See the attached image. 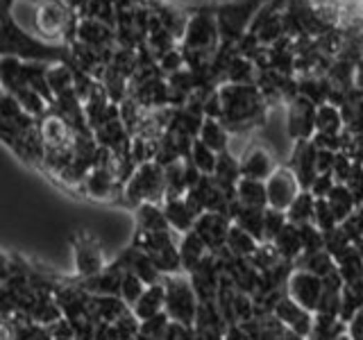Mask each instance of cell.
<instances>
[{"label": "cell", "instance_id": "22", "mask_svg": "<svg viewBox=\"0 0 363 340\" xmlns=\"http://www.w3.org/2000/svg\"><path fill=\"white\" fill-rule=\"evenodd\" d=\"M143 288H145V283L136 277V275H132V272H123V279H121V288H118V298L128 304V309L130 306L139 300V295L143 293Z\"/></svg>", "mask_w": 363, "mask_h": 340}, {"label": "cell", "instance_id": "5", "mask_svg": "<svg viewBox=\"0 0 363 340\" xmlns=\"http://www.w3.org/2000/svg\"><path fill=\"white\" fill-rule=\"evenodd\" d=\"M264 184H266L268 209H277V211H286L291 207V202L302 191L298 177L293 175L291 168H277Z\"/></svg>", "mask_w": 363, "mask_h": 340}, {"label": "cell", "instance_id": "31", "mask_svg": "<svg viewBox=\"0 0 363 340\" xmlns=\"http://www.w3.org/2000/svg\"><path fill=\"white\" fill-rule=\"evenodd\" d=\"M284 340H306V338H302V336H298V334H293V332H289V329H286V334H284Z\"/></svg>", "mask_w": 363, "mask_h": 340}, {"label": "cell", "instance_id": "6", "mask_svg": "<svg viewBox=\"0 0 363 340\" xmlns=\"http://www.w3.org/2000/svg\"><path fill=\"white\" fill-rule=\"evenodd\" d=\"M230 225H232V220L227 218V215L204 211L198 215L196 222H193V232L200 236V241L207 245L209 252H218L220 247H225Z\"/></svg>", "mask_w": 363, "mask_h": 340}, {"label": "cell", "instance_id": "12", "mask_svg": "<svg viewBox=\"0 0 363 340\" xmlns=\"http://www.w3.org/2000/svg\"><path fill=\"white\" fill-rule=\"evenodd\" d=\"M234 198L238 204L250 209H266L268 202H266V184L264 181H257V179H247L241 177L236 181L234 186Z\"/></svg>", "mask_w": 363, "mask_h": 340}, {"label": "cell", "instance_id": "27", "mask_svg": "<svg viewBox=\"0 0 363 340\" xmlns=\"http://www.w3.org/2000/svg\"><path fill=\"white\" fill-rule=\"evenodd\" d=\"M311 225L318 227V230H320L323 234L329 232V230H334V227H338V222H336V218H334V213H332V209H329V204H327L325 200H315Z\"/></svg>", "mask_w": 363, "mask_h": 340}, {"label": "cell", "instance_id": "30", "mask_svg": "<svg viewBox=\"0 0 363 340\" xmlns=\"http://www.w3.org/2000/svg\"><path fill=\"white\" fill-rule=\"evenodd\" d=\"M193 340H223L218 329H193Z\"/></svg>", "mask_w": 363, "mask_h": 340}, {"label": "cell", "instance_id": "14", "mask_svg": "<svg viewBox=\"0 0 363 340\" xmlns=\"http://www.w3.org/2000/svg\"><path fill=\"white\" fill-rule=\"evenodd\" d=\"M136 227H139V234H157L170 230L162 207H157L155 202L139 204V209H136Z\"/></svg>", "mask_w": 363, "mask_h": 340}, {"label": "cell", "instance_id": "8", "mask_svg": "<svg viewBox=\"0 0 363 340\" xmlns=\"http://www.w3.org/2000/svg\"><path fill=\"white\" fill-rule=\"evenodd\" d=\"M75 268L84 279L94 277V275H98V272L105 270V256H102V249L96 245V241H91L89 236H79L75 241Z\"/></svg>", "mask_w": 363, "mask_h": 340}, {"label": "cell", "instance_id": "4", "mask_svg": "<svg viewBox=\"0 0 363 340\" xmlns=\"http://www.w3.org/2000/svg\"><path fill=\"white\" fill-rule=\"evenodd\" d=\"M323 293V279L311 275V272L293 268L286 279V298H291L295 304H300L302 309L315 313V306L320 302Z\"/></svg>", "mask_w": 363, "mask_h": 340}, {"label": "cell", "instance_id": "23", "mask_svg": "<svg viewBox=\"0 0 363 340\" xmlns=\"http://www.w3.org/2000/svg\"><path fill=\"white\" fill-rule=\"evenodd\" d=\"M191 159H193V166H196L202 175H211L213 173V168H216V152L209 150L207 145L196 141L193 143V150H191Z\"/></svg>", "mask_w": 363, "mask_h": 340}, {"label": "cell", "instance_id": "15", "mask_svg": "<svg viewBox=\"0 0 363 340\" xmlns=\"http://www.w3.org/2000/svg\"><path fill=\"white\" fill-rule=\"evenodd\" d=\"M325 202L329 204V209H332V213H334V218H336L338 225L343 222V220H347L350 215L357 211V200L352 198V193L347 191L345 184H334L332 191L327 193Z\"/></svg>", "mask_w": 363, "mask_h": 340}, {"label": "cell", "instance_id": "24", "mask_svg": "<svg viewBox=\"0 0 363 340\" xmlns=\"http://www.w3.org/2000/svg\"><path fill=\"white\" fill-rule=\"evenodd\" d=\"M300 232V243H302V254H313V252H320L323 249V232L313 227L311 222L300 225L298 227Z\"/></svg>", "mask_w": 363, "mask_h": 340}, {"label": "cell", "instance_id": "11", "mask_svg": "<svg viewBox=\"0 0 363 340\" xmlns=\"http://www.w3.org/2000/svg\"><path fill=\"white\" fill-rule=\"evenodd\" d=\"M164 218L170 227V232H179L186 234L193 230V222H196V215L186 207L184 198H173V200H164Z\"/></svg>", "mask_w": 363, "mask_h": 340}, {"label": "cell", "instance_id": "28", "mask_svg": "<svg viewBox=\"0 0 363 340\" xmlns=\"http://www.w3.org/2000/svg\"><path fill=\"white\" fill-rule=\"evenodd\" d=\"M347 336H350L352 340H363V311H359V313L347 322Z\"/></svg>", "mask_w": 363, "mask_h": 340}, {"label": "cell", "instance_id": "29", "mask_svg": "<svg viewBox=\"0 0 363 340\" xmlns=\"http://www.w3.org/2000/svg\"><path fill=\"white\" fill-rule=\"evenodd\" d=\"M223 340H250V336L241 324H227L223 332Z\"/></svg>", "mask_w": 363, "mask_h": 340}, {"label": "cell", "instance_id": "7", "mask_svg": "<svg viewBox=\"0 0 363 340\" xmlns=\"http://www.w3.org/2000/svg\"><path fill=\"white\" fill-rule=\"evenodd\" d=\"M272 315H275L277 320L284 324V329H289V332L309 340L311 327H313V313L311 311L302 309L300 304H295L291 298L284 295V298L275 304V309H272Z\"/></svg>", "mask_w": 363, "mask_h": 340}, {"label": "cell", "instance_id": "18", "mask_svg": "<svg viewBox=\"0 0 363 340\" xmlns=\"http://www.w3.org/2000/svg\"><path fill=\"white\" fill-rule=\"evenodd\" d=\"M336 272H338V277L343 283L363 279V259L359 254L357 245H352L345 254H340L336 259Z\"/></svg>", "mask_w": 363, "mask_h": 340}, {"label": "cell", "instance_id": "9", "mask_svg": "<svg viewBox=\"0 0 363 340\" xmlns=\"http://www.w3.org/2000/svg\"><path fill=\"white\" fill-rule=\"evenodd\" d=\"M130 311L139 322L164 313V281H157V283H150V286H145L143 293L139 295V300L130 306Z\"/></svg>", "mask_w": 363, "mask_h": 340}, {"label": "cell", "instance_id": "10", "mask_svg": "<svg viewBox=\"0 0 363 340\" xmlns=\"http://www.w3.org/2000/svg\"><path fill=\"white\" fill-rule=\"evenodd\" d=\"M238 170H241V177L266 181L277 168H275V162H272V157L266 150H261V147H252L250 152H245L243 162L238 164Z\"/></svg>", "mask_w": 363, "mask_h": 340}, {"label": "cell", "instance_id": "3", "mask_svg": "<svg viewBox=\"0 0 363 340\" xmlns=\"http://www.w3.org/2000/svg\"><path fill=\"white\" fill-rule=\"evenodd\" d=\"M164 168L159 164H143L125 186V198L130 204H145L164 198Z\"/></svg>", "mask_w": 363, "mask_h": 340}, {"label": "cell", "instance_id": "17", "mask_svg": "<svg viewBox=\"0 0 363 340\" xmlns=\"http://www.w3.org/2000/svg\"><path fill=\"white\" fill-rule=\"evenodd\" d=\"M227 252L238 256V259H250L255 254V249L259 247V241H255L247 232H243L241 227H236L234 222L230 225V232H227V241H225Z\"/></svg>", "mask_w": 363, "mask_h": 340}, {"label": "cell", "instance_id": "25", "mask_svg": "<svg viewBox=\"0 0 363 340\" xmlns=\"http://www.w3.org/2000/svg\"><path fill=\"white\" fill-rule=\"evenodd\" d=\"M315 128L320 134L327 136H336V132L340 130V116L334 107H320L315 113Z\"/></svg>", "mask_w": 363, "mask_h": 340}, {"label": "cell", "instance_id": "1", "mask_svg": "<svg viewBox=\"0 0 363 340\" xmlns=\"http://www.w3.org/2000/svg\"><path fill=\"white\" fill-rule=\"evenodd\" d=\"M164 313L170 322L193 327L198 313V298L186 275H164Z\"/></svg>", "mask_w": 363, "mask_h": 340}, {"label": "cell", "instance_id": "2", "mask_svg": "<svg viewBox=\"0 0 363 340\" xmlns=\"http://www.w3.org/2000/svg\"><path fill=\"white\" fill-rule=\"evenodd\" d=\"M136 247L152 261L159 275H177L179 268V249L175 243L173 232H157V234H139L136 236Z\"/></svg>", "mask_w": 363, "mask_h": 340}, {"label": "cell", "instance_id": "19", "mask_svg": "<svg viewBox=\"0 0 363 340\" xmlns=\"http://www.w3.org/2000/svg\"><path fill=\"white\" fill-rule=\"evenodd\" d=\"M313 207H315V198L311 196L309 191H300L298 198L291 202V207L284 211V213H286V220L291 225L300 227V225L311 222V218H313Z\"/></svg>", "mask_w": 363, "mask_h": 340}, {"label": "cell", "instance_id": "32", "mask_svg": "<svg viewBox=\"0 0 363 340\" xmlns=\"http://www.w3.org/2000/svg\"><path fill=\"white\" fill-rule=\"evenodd\" d=\"M334 340H352V338H350V336H347V332H345V334H340V336H336Z\"/></svg>", "mask_w": 363, "mask_h": 340}, {"label": "cell", "instance_id": "20", "mask_svg": "<svg viewBox=\"0 0 363 340\" xmlns=\"http://www.w3.org/2000/svg\"><path fill=\"white\" fill-rule=\"evenodd\" d=\"M200 143H204L213 152H225V147H227L225 130L216 120H207L200 130Z\"/></svg>", "mask_w": 363, "mask_h": 340}, {"label": "cell", "instance_id": "21", "mask_svg": "<svg viewBox=\"0 0 363 340\" xmlns=\"http://www.w3.org/2000/svg\"><path fill=\"white\" fill-rule=\"evenodd\" d=\"M86 188L94 198H107L113 188V177L107 168H96L94 175L86 179Z\"/></svg>", "mask_w": 363, "mask_h": 340}, {"label": "cell", "instance_id": "16", "mask_svg": "<svg viewBox=\"0 0 363 340\" xmlns=\"http://www.w3.org/2000/svg\"><path fill=\"white\" fill-rule=\"evenodd\" d=\"M272 247L277 249V254L279 259L284 261H293L298 259L302 254V243H300V232H298V227L286 222L284 225V230L272 238Z\"/></svg>", "mask_w": 363, "mask_h": 340}, {"label": "cell", "instance_id": "13", "mask_svg": "<svg viewBox=\"0 0 363 340\" xmlns=\"http://www.w3.org/2000/svg\"><path fill=\"white\" fill-rule=\"evenodd\" d=\"M177 249H179V268L184 270L186 275L200 264L204 256L209 254L207 245L200 241V236L193 232V230L182 236V243L177 245Z\"/></svg>", "mask_w": 363, "mask_h": 340}, {"label": "cell", "instance_id": "26", "mask_svg": "<svg viewBox=\"0 0 363 340\" xmlns=\"http://www.w3.org/2000/svg\"><path fill=\"white\" fill-rule=\"evenodd\" d=\"M286 213L284 211H277V209H264V243H272V238H275L281 230L284 225H286Z\"/></svg>", "mask_w": 363, "mask_h": 340}]
</instances>
